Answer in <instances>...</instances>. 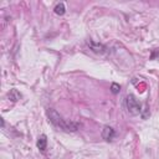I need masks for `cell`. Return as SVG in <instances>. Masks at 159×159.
<instances>
[{
  "label": "cell",
  "mask_w": 159,
  "mask_h": 159,
  "mask_svg": "<svg viewBox=\"0 0 159 159\" xmlns=\"http://www.w3.org/2000/svg\"><path fill=\"white\" fill-rule=\"evenodd\" d=\"M36 145H37V148H39L41 152H43V150L46 149V147H47V137H46L45 134H41V135L37 138Z\"/></svg>",
  "instance_id": "obj_5"
},
{
  "label": "cell",
  "mask_w": 159,
  "mask_h": 159,
  "mask_svg": "<svg viewBox=\"0 0 159 159\" xmlns=\"http://www.w3.org/2000/svg\"><path fill=\"white\" fill-rule=\"evenodd\" d=\"M46 113H47L48 120H50L55 127H57V128L61 129V130H65V132H76V130L78 129V127H80L78 123L65 119V118H63L57 111H55L53 108H48Z\"/></svg>",
  "instance_id": "obj_1"
},
{
  "label": "cell",
  "mask_w": 159,
  "mask_h": 159,
  "mask_svg": "<svg viewBox=\"0 0 159 159\" xmlns=\"http://www.w3.org/2000/svg\"><path fill=\"white\" fill-rule=\"evenodd\" d=\"M53 11H55L56 15H63V14L66 12V6H65V4H63V2H58V4L55 6Z\"/></svg>",
  "instance_id": "obj_6"
},
{
  "label": "cell",
  "mask_w": 159,
  "mask_h": 159,
  "mask_svg": "<svg viewBox=\"0 0 159 159\" xmlns=\"http://www.w3.org/2000/svg\"><path fill=\"white\" fill-rule=\"evenodd\" d=\"M21 98V94L16 91V89H11L10 92H9V99H11L12 102H16V101H19Z\"/></svg>",
  "instance_id": "obj_7"
},
{
  "label": "cell",
  "mask_w": 159,
  "mask_h": 159,
  "mask_svg": "<svg viewBox=\"0 0 159 159\" xmlns=\"http://www.w3.org/2000/svg\"><path fill=\"white\" fill-rule=\"evenodd\" d=\"M111 91H112V93L117 94V93H119V91H120V86H119L118 83H112V86H111Z\"/></svg>",
  "instance_id": "obj_8"
},
{
  "label": "cell",
  "mask_w": 159,
  "mask_h": 159,
  "mask_svg": "<svg viewBox=\"0 0 159 159\" xmlns=\"http://www.w3.org/2000/svg\"><path fill=\"white\" fill-rule=\"evenodd\" d=\"M87 46L89 47V50L91 51H93L94 53H104L106 52V46L104 45H102V43H99V42H96V41H93V40H87Z\"/></svg>",
  "instance_id": "obj_3"
},
{
  "label": "cell",
  "mask_w": 159,
  "mask_h": 159,
  "mask_svg": "<svg viewBox=\"0 0 159 159\" xmlns=\"http://www.w3.org/2000/svg\"><path fill=\"white\" fill-rule=\"evenodd\" d=\"M101 135H102V138H103L104 140H112V139L114 138V135H116V132H114V129H113L112 127L106 125V127H103Z\"/></svg>",
  "instance_id": "obj_4"
},
{
  "label": "cell",
  "mask_w": 159,
  "mask_h": 159,
  "mask_svg": "<svg viewBox=\"0 0 159 159\" xmlns=\"http://www.w3.org/2000/svg\"><path fill=\"white\" fill-rule=\"evenodd\" d=\"M125 107H127L128 112L133 116H137V114L142 113V106H140L139 101L133 94H128L125 97Z\"/></svg>",
  "instance_id": "obj_2"
}]
</instances>
